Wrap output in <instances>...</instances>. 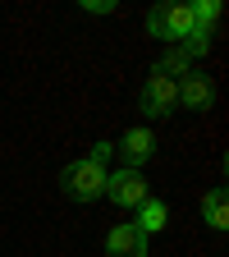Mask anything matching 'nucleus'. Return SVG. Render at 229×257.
Returning a JSON list of instances; mask_svg holds the SVG:
<instances>
[{"instance_id": "11", "label": "nucleus", "mask_w": 229, "mask_h": 257, "mask_svg": "<svg viewBox=\"0 0 229 257\" xmlns=\"http://www.w3.org/2000/svg\"><path fill=\"white\" fill-rule=\"evenodd\" d=\"M192 19H197V28L211 32V23L220 19V0H202V5H192Z\"/></svg>"}, {"instance_id": "12", "label": "nucleus", "mask_w": 229, "mask_h": 257, "mask_svg": "<svg viewBox=\"0 0 229 257\" xmlns=\"http://www.w3.org/2000/svg\"><path fill=\"white\" fill-rule=\"evenodd\" d=\"M83 10L87 14H115L119 5H115V0H83Z\"/></svg>"}, {"instance_id": "4", "label": "nucleus", "mask_w": 229, "mask_h": 257, "mask_svg": "<svg viewBox=\"0 0 229 257\" xmlns=\"http://www.w3.org/2000/svg\"><path fill=\"white\" fill-rule=\"evenodd\" d=\"M138 106H142V115H147V119H160V115L179 110V83H174V78H156V74H151V78L142 83Z\"/></svg>"}, {"instance_id": "9", "label": "nucleus", "mask_w": 229, "mask_h": 257, "mask_svg": "<svg viewBox=\"0 0 229 257\" xmlns=\"http://www.w3.org/2000/svg\"><path fill=\"white\" fill-rule=\"evenodd\" d=\"M202 216H206V225H211V230H224V225H229V202H224V188H211L206 198H202Z\"/></svg>"}, {"instance_id": "10", "label": "nucleus", "mask_w": 229, "mask_h": 257, "mask_svg": "<svg viewBox=\"0 0 229 257\" xmlns=\"http://www.w3.org/2000/svg\"><path fill=\"white\" fill-rule=\"evenodd\" d=\"M188 64H192V60H188V55L174 46V51H165V55L156 60V69H151V74H156V78H174V83H179V78L188 74Z\"/></svg>"}, {"instance_id": "6", "label": "nucleus", "mask_w": 229, "mask_h": 257, "mask_svg": "<svg viewBox=\"0 0 229 257\" xmlns=\"http://www.w3.org/2000/svg\"><path fill=\"white\" fill-rule=\"evenodd\" d=\"M106 257H147V234L133 220L115 225V230L106 234Z\"/></svg>"}, {"instance_id": "3", "label": "nucleus", "mask_w": 229, "mask_h": 257, "mask_svg": "<svg viewBox=\"0 0 229 257\" xmlns=\"http://www.w3.org/2000/svg\"><path fill=\"white\" fill-rule=\"evenodd\" d=\"M101 198H110L115 207H142L147 198H151V184L142 179V170H115V175H106V188H101Z\"/></svg>"}, {"instance_id": "5", "label": "nucleus", "mask_w": 229, "mask_h": 257, "mask_svg": "<svg viewBox=\"0 0 229 257\" xmlns=\"http://www.w3.org/2000/svg\"><path fill=\"white\" fill-rule=\"evenodd\" d=\"M115 152L124 156V170H142L151 161V152H156V134L151 128H128V134L115 143Z\"/></svg>"}, {"instance_id": "7", "label": "nucleus", "mask_w": 229, "mask_h": 257, "mask_svg": "<svg viewBox=\"0 0 229 257\" xmlns=\"http://www.w3.org/2000/svg\"><path fill=\"white\" fill-rule=\"evenodd\" d=\"M211 101H215V87H211L206 74H183L179 78V106L183 110H211Z\"/></svg>"}, {"instance_id": "1", "label": "nucleus", "mask_w": 229, "mask_h": 257, "mask_svg": "<svg viewBox=\"0 0 229 257\" xmlns=\"http://www.w3.org/2000/svg\"><path fill=\"white\" fill-rule=\"evenodd\" d=\"M110 156H115V143H92V152L83 161H69V166L60 170V188L69 193L74 202L101 198V188H106V161Z\"/></svg>"}, {"instance_id": "8", "label": "nucleus", "mask_w": 229, "mask_h": 257, "mask_svg": "<svg viewBox=\"0 0 229 257\" xmlns=\"http://www.w3.org/2000/svg\"><path fill=\"white\" fill-rule=\"evenodd\" d=\"M133 225H138L142 234H160V230L170 225V207H165V202H156V198H147V202L138 207V220H133Z\"/></svg>"}, {"instance_id": "2", "label": "nucleus", "mask_w": 229, "mask_h": 257, "mask_svg": "<svg viewBox=\"0 0 229 257\" xmlns=\"http://www.w3.org/2000/svg\"><path fill=\"white\" fill-rule=\"evenodd\" d=\"M197 28V19H192V5L188 0H174V5H156L147 14V32L160 42H183L188 32Z\"/></svg>"}]
</instances>
